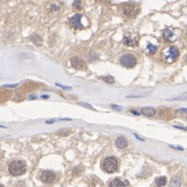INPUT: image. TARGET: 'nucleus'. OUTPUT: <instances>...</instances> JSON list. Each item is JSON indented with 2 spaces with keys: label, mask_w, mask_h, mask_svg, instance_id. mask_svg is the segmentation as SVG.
Wrapping results in <instances>:
<instances>
[{
  "label": "nucleus",
  "mask_w": 187,
  "mask_h": 187,
  "mask_svg": "<svg viewBox=\"0 0 187 187\" xmlns=\"http://www.w3.org/2000/svg\"><path fill=\"white\" fill-rule=\"evenodd\" d=\"M164 61L167 63H173L178 59L179 57V49L176 46H169L162 51Z\"/></svg>",
  "instance_id": "obj_1"
},
{
  "label": "nucleus",
  "mask_w": 187,
  "mask_h": 187,
  "mask_svg": "<svg viewBox=\"0 0 187 187\" xmlns=\"http://www.w3.org/2000/svg\"><path fill=\"white\" fill-rule=\"evenodd\" d=\"M9 173L13 176H20L24 174L26 171V164L23 160H15L8 167Z\"/></svg>",
  "instance_id": "obj_2"
},
{
  "label": "nucleus",
  "mask_w": 187,
  "mask_h": 187,
  "mask_svg": "<svg viewBox=\"0 0 187 187\" xmlns=\"http://www.w3.org/2000/svg\"><path fill=\"white\" fill-rule=\"evenodd\" d=\"M103 169L107 173L116 172V170H117V159L113 156L105 158V160L103 162Z\"/></svg>",
  "instance_id": "obj_3"
},
{
  "label": "nucleus",
  "mask_w": 187,
  "mask_h": 187,
  "mask_svg": "<svg viewBox=\"0 0 187 187\" xmlns=\"http://www.w3.org/2000/svg\"><path fill=\"white\" fill-rule=\"evenodd\" d=\"M120 63L121 65H123L126 68H132V67H134L137 64V59L134 55L126 54V55H123L120 58Z\"/></svg>",
  "instance_id": "obj_4"
},
{
  "label": "nucleus",
  "mask_w": 187,
  "mask_h": 187,
  "mask_svg": "<svg viewBox=\"0 0 187 187\" xmlns=\"http://www.w3.org/2000/svg\"><path fill=\"white\" fill-rule=\"evenodd\" d=\"M139 13V7L138 5L135 4V3H128L126 5H124L123 7V13L128 17V18H133V17H136Z\"/></svg>",
  "instance_id": "obj_5"
},
{
  "label": "nucleus",
  "mask_w": 187,
  "mask_h": 187,
  "mask_svg": "<svg viewBox=\"0 0 187 187\" xmlns=\"http://www.w3.org/2000/svg\"><path fill=\"white\" fill-rule=\"evenodd\" d=\"M70 24L75 29H83V25L81 24V15H75L70 19Z\"/></svg>",
  "instance_id": "obj_6"
},
{
  "label": "nucleus",
  "mask_w": 187,
  "mask_h": 187,
  "mask_svg": "<svg viewBox=\"0 0 187 187\" xmlns=\"http://www.w3.org/2000/svg\"><path fill=\"white\" fill-rule=\"evenodd\" d=\"M55 179H56V175H55L54 172H51V171H44V172L41 174V180H42L44 183L54 182Z\"/></svg>",
  "instance_id": "obj_7"
},
{
  "label": "nucleus",
  "mask_w": 187,
  "mask_h": 187,
  "mask_svg": "<svg viewBox=\"0 0 187 187\" xmlns=\"http://www.w3.org/2000/svg\"><path fill=\"white\" fill-rule=\"evenodd\" d=\"M71 65L72 67L74 68V69H82L83 67H85V63L82 60H80L79 58H77V57H74V58H72L71 59Z\"/></svg>",
  "instance_id": "obj_8"
},
{
  "label": "nucleus",
  "mask_w": 187,
  "mask_h": 187,
  "mask_svg": "<svg viewBox=\"0 0 187 187\" xmlns=\"http://www.w3.org/2000/svg\"><path fill=\"white\" fill-rule=\"evenodd\" d=\"M162 37H164L166 40L171 41V42L176 40V36H175V34L173 33V31L170 30V29H166V30L162 32Z\"/></svg>",
  "instance_id": "obj_9"
},
{
  "label": "nucleus",
  "mask_w": 187,
  "mask_h": 187,
  "mask_svg": "<svg viewBox=\"0 0 187 187\" xmlns=\"http://www.w3.org/2000/svg\"><path fill=\"white\" fill-rule=\"evenodd\" d=\"M115 143H116V146H117L118 148H120V149L126 148V145H128L126 139L124 138V137H119V138H117V139H116Z\"/></svg>",
  "instance_id": "obj_10"
},
{
  "label": "nucleus",
  "mask_w": 187,
  "mask_h": 187,
  "mask_svg": "<svg viewBox=\"0 0 187 187\" xmlns=\"http://www.w3.org/2000/svg\"><path fill=\"white\" fill-rule=\"evenodd\" d=\"M141 113L145 116H152L155 114V109L151 107H143L141 109Z\"/></svg>",
  "instance_id": "obj_11"
},
{
  "label": "nucleus",
  "mask_w": 187,
  "mask_h": 187,
  "mask_svg": "<svg viewBox=\"0 0 187 187\" xmlns=\"http://www.w3.org/2000/svg\"><path fill=\"white\" fill-rule=\"evenodd\" d=\"M124 43L128 46H136L138 44V38H132V37H126Z\"/></svg>",
  "instance_id": "obj_12"
},
{
  "label": "nucleus",
  "mask_w": 187,
  "mask_h": 187,
  "mask_svg": "<svg viewBox=\"0 0 187 187\" xmlns=\"http://www.w3.org/2000/svg\"><path fill=\"white\" fill-rule=\"evenodd\" d=\"M110 187H126V185H124V183L121 180L116 178V179L112 180L110 182Z\"/></svg>",
  "instance_id": "obj_13"
},
{
  "label": "nucleus",
  "mask_w": 187,
  "mask_h": 187,
  "mask_svg": "<svg viewBox=\"0 0 187 187\" xmlns=\"http://www.w3.org/2000/svg\"><path fill=\"white\" fill-rule=\"evenodd\" d=\"M181 186V179L179 176H175L171 181V185L170 187H180Z\"/></svg>",
  "instance_id": "obj_14"
},
{
  "label": "nucleus",
  "mask_w": 187,
  "mask_h": 187,
  "mask_svg": "<svg viewBox=\"0 0 187 187\" xmlns=\"http://www.w3.org/2000/svg\"><path fill=\"white\" fill-rule=\"evenodd\" d=\"M155 183H156V185H157V186H159V187L164 186V185H166V183H167V178L164 177V176L156 178V180H155Z\"/></svg>",
  "instance_id": "obj_15"
},
{
  "label": "nucleus",
  "mask_w": 187,
  "mask_h": 187,
  "mask_svg": "<svg viewBox=\"0 0 187 187\" xmlns=\"http://www.w3.org/2000/svg\"><path fill=\"white\" fill-rule=\"evenodd\" d=\"M147 49H148L149 54H154V53L156 51L157 47L155 45H153V44H148V45H147Z\"/></svg>",
  "instance_id": "obj_16"
},
{
  "label": "nucleus",
  "mask_w": 187,
  "mask_h": 187,
  "mask_svg": "<svg viewBox=\"0 0 187 187\" xmlns=\"http://www.w3.org/2000/svg\"><path fill=\"white\" fill-rule=\"evenodd\" d=\"M103 80H104V81H106L107 83H113V82H114V79H113V77H111V76H105V77H103Z\"/></svg>",
  "instance_id": "obj_17"
},
{
  "label": "nucleus",
  "mask_w": 187,
  "mask_h": 187,
  "mask_svg": "<svg viewBox=\"0 0 187 187\" xmlns=\"http://www.w3.org/2000/svg\"><path fill=\"white\" fill-rule=\"evenodd\" d=\"M79 105H81V106H85V107H87V108H90V109H93V110H95L94 109V107L93 106H91V105H89V104H85V103H78Z\"/></svg>",
  "instance_id": "obj_18"
},
{
  "label": "nucleus",
  "mask_w": 187,
  "mask_h": 187,
  "mask_svg": "<svg viewBox=\"0 0 187 187\" xmlns=\"http://www.w3.org/2000/svg\"><path fill=\"white\" fill-rule=\"evenodd\" d=\"M172 100H187V96H186V97H184V96H182V97H177V98H173Z\"/></svg>",
  "instance_id": "obj_19"
},
{
  "label": "nucleus",
  "mask_w": 187,
  "mask_h": 187,
  "mask_svg": "<svg viewBox=\"0 0 187 187\" xmlns=\"http://www.w3.org/2000/svg\"><path fill=\"white\" fill-rule=\"evenodd\" d=\"M178 112H182V113H187V108H181V109H178Z\"/></svg>",
  "instance_id": "obj_20"
},
{
  "label": "nucleus",
  "mask_w": 187,
  "mask_h": 187,
  "mask_svg": "<svg viewBox=\"0 0 187 187\" xmlns=\"http://www.w3.org/2000/svg\"><path fill=\"white\" fill-rule=\"evenodd\" d=\"M74 7L80 8V1H74Z\"/></svg>",
  "instance_id": "obj_21"
},
{
  "label": "nucleus",
  "mask_w": 187,
  "mask_h": 187,
  "mask_svg": "<svg viewBox=\"0 0 187 187\" xmlns=\"http://www.w3.org/2000/svg\"><path fill=\"white\" fill-rule=\"evenodd\" d=\"M174 128H179V130H184V131H187V128H185V126H175Z\"/></svg>",
  "instance_id": "obj_22"
},
{
  "label": "nucleus",
  "mask_w": 187,
  "mask_h": 187,
  "mask_svg": "<svg viewBox=\"0 0 187 187\" xmlns=\"http://www.w3.org/2000/svg\"><path fill=\"white\" fill-rule=\"evenodd\" d=\"M18 85H3V87H15Z\"/></svg>",
  "instance_id": "obj_23"
},
{
  "label": "nucleus",
  "mask_w": 187,
  "mask_h": 187,
  "mask_svg": "<svg viewBox=\"0 0 187 187\" xmlns=\"http://www.w3.org/2000/svg\"><path fill=\"white\" fill-rule=\"evenodd\" d=\"M112 108H114V109H117V110H120V109H121V107H119V106H115V105H113Z\"/></svg>",
  "instance_id": "obj_24"
},
{
  "label": "nucleus",
  "mask_w": 187,
  "mask_h": 187,
  "mask_svg": "<svg viewBox=\"0 0 187 187\" xmlns=\"http://www.w3.org/2000/svg\"><path fill=\"white\" fill-rule=\"evenodd\" d=\"M35 96H32V97H29V99H35Z\"/></svg>",
  "instance_id": "obj_25"
},
{
  "label": "nucleus",
  "mask_w": 187,
  "mask_h": 187,
  "mask_svg": "<svg viewBox=\"0 0 187 187\" xmlns=\"http://www.w3.org/2000/svg\"><path fill=\"white\" fill-rule=\"evenodd\" d=\"M0 187H4V186H3V185H2V184H0Z\"/></svg>",
  "instance_id": "obj_26"
},
{
  "label": "nucleus",
  "mask_w": 187,
  "mask_h": 187,
  "mask_svg": "<svg viewBox=\"0 0 187 187\" xmlns=\"http://www.w3.org/2000/svg\"><path fill=\"white\" fill-rule=\"evenodd\" d=\"M186 62H187V57H186Z\"/></svg>",
  "instance_id": "obj_27"
},
{
  "label": "nucleus",
  "mask_w": 187,
  "mask_h": 187,
  "mask_svg": "<svg viewBox=\"0 0 187 187\" xmlns=\"http://www.w3.org/2000/svg\"><path fill=\"white\" fill-rule=\"evenodd\" d=\"M186 37H187V32H186Z\"/></svg>",
  "instance_id": "obj_28"
}]
</instances>
